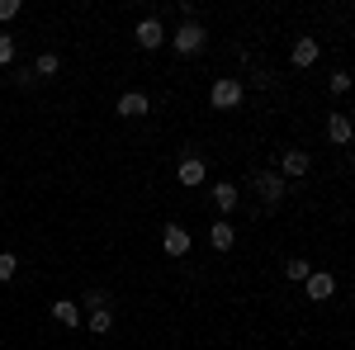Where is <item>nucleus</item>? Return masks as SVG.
I'll use <instances>...</instances> for the list:
<instances>
[{
  "label": "nucleus",
  "instance_id": "1",
  "mask_svg": "<svg viewBox=\"0 0 355 350\" xmlns=\"http://www.w3.org/2000/svg\"><path fill=\"white\" fill-rule=\"evenodd\" d=\"M242 81H237V76H218V81H214V90H209V105L214 109H237L242 105Z\"/></svg>",
  "mask_w": 355,
  "mask_h": 350
},
{
  "label": "nucleus",
  "instance_id": "2",
  "mask_svg": "<svg viewBox=\"0 0 355 350\" xmlns=\"http://www.w3.org/2000/svg\"><path fill=\"white\" fill-rule=\"evenodd\" d=\"M171 43H175V53H185V57L199 53V48H204V24H194V19H190V24H180Z\"/></svg>",
  "mask_w": 355,
  "mask_h": 350
},
{
  "label": "nucleus",
  "instance_id": "3",
  "mask_svg": "<svg viewBox=\"0 0 355 350\" xmlns=\"http://www.w3.org/2000/svg\"><path fill=\"white\" fill-rule=\"evenodd\" d=\"M308 152H299V147H289L284 152V161H279V180H299V175H308Z\"/></svg>",
  "mask_w": 355,
  "mask_h": 350
},
{
  "label": "nucleus",
  "instance_id": "4",
  "mask_svg": "<svg viewBox=\"0 0 355 350\" xmlns=\"http://www.w3.org/2000/svg\"><path fill=\"white\" fill-rule=\"evenodd\" d=\"M251 189H261V199H266V204H279V199H284V180H279V175H270V170L251 175Z\"/></svg>",
  "mask_w": 355,
  "mask_h": 350
},
{
  "label": "nucleus",
  "instance_id": "5",
  "mask_svg": "<svg viewBox=\"0 0 355 350\" xmlns=\"http://www.w3.org/2000/svg\"><path fill=\"white\" fill-rule=\"evenodd\" d=\"M303 284H308V298H313V303H322V298L336 294V279H331L327 270H313V274H308Z\"/></svg>",
  "mask_w": 355,
  "mask_h": 350
},
{
  "label": "nucleus",
  "instance_id": "6",
  "mask_svg": "<svg viewBox=\"0 0 355 350\" xmlns=\"http://www.w3.org/2000/svg\"><path fill=\"white\" fill-rule=\"evenodd\" d=\"M162 43H166L162 19H142V24H137V48H162Z\"/></svg>",
  "mask_w": 355,
  "mask_h": 350
},
{
  "label": "nucleus",
  "instance_id": "7",
  "mask_svg": "<svg viewBox=\"0 0 355 350\" xmlns=\"http://www.w3.org/2000/svg\"><path fill=\"white\" fill-rule=\"evenodd\" d=\"M162 246H166V256H185V251H190V232L171 222V227L162 232Z\"/></svg>",
  "mask_w": 355,
  "mask_h": 350
},
{
  "label": "nucleus",
  "instance_id": "8",
  "mask_svg": "<svg viewBox=\"0 0 355 350\" xmlns=\"http://www.w3.org/2000/svg\"><path fill=\"white\" fill-rule=\"evenodd\" d=\"M327 137L336 147H346V142H351V119H346V114H327Z\"/></svg>",
  "mask_w": 355,
  "mask_h": 350
},
{
  "label": "nucleus",
  "instance_id": "9",
  "mask_svg": "<svg viewBox=\"0 0 355 350\" xmlns=\"http://www.w3.org/2000/svg\"><path fill=\"white\" fill-rule=\"evenodd\" d=\"M175 180H180V185H204V161H199V157H185L180 170H175Z\"/></svg>",
  "mask_w": 355,
  "mask_h": 350
},
{
  "label": "nucleus",
  "instance_id": "10",
  "mask_svg": "<svg viewBox=\"0 0 355 350\" xmlns=\"http://www.w3.org/2000/svg\"><path fill=\"white\" fill-rule=\"evenodd\" d=\"M119 114H123V119H142V114H147V95H142V90H128V95L119 100Z\"/></svg>",
  "mask_w": 355,
  "mask_h": 350
},
{
  "label": "nucleus",
  "instance_id": "11",
  "mask_svg": "<svg viewBox=\"0 0 355 350\" xmlns=\"http://www.w3.org/2000/svg\"><path fill=\"white\" fill-rule=\"evenodd\" d=\"M289 57H294V67H313V62H318V38H299Z\"/></svg>",
  "mask_w": 355,
  "mask_h": 350
},
{
  "label": "nucleus",
  "instance_id": "12",
  "mask_svg": "<svg viewBox=\"0 0 355 350\" xmlns=\"http://www.w3.org/2000/svg\"><path fill=\"white\" fill-rule=\"evenodd\" d=\"M53 322H62V326H81V308L62 298V303H53Z\"/></svg>",
  "mask_w": 355,
  "mask_h": 350
},
{
  "label": "nucleus",
  "instance_id": "13",
  "mask_svg": "<svg viewBox=\"0 0 355 350\" xmlns=\"http://www.w3.org/2000/svg\"><path fill=\"white\" fill-rule=\"evenodd\" d=\"M209 237H214V251H227V246L237 242V232H232V222H214V227H209Z\"/></svg>",
  "mask_w": 355,
  "mask_h": 350
},
{
  "label": "nucleus",
  "instance_id": "14",
  "mask_svg": "<svg viewBox=\"0 0 355 350\" xmlns=\"http://www.w3.org/2000/svg\"><path fill=\"white\" fill-rule=\"evenodd\" d=\"M110 326H114V313L105 308V303H100V308H90V331H95V336H105Z\"/></svg>",
  "mask_w": 355,
  "mask_h": 350
},
{
  "label": "nucleus",
  "instance_id": "15",
  "mask_svg": "<svg viewBox=\"0 0 355 350\" xmlns=\"http://www.w3.org/2000/svg\"><path fill=\"white\" fill-rule=\"evenodd\" d=\"M214 204H218L223 213H232L237 209V185H214Z\"/></svg>",
  "mask_w": 355,
  "mask_h": 350
},
{
  "label": "nucleus",
  "instance_id": "16",
  "mask_svg": "<svg viewBox=\"0 0 355 350\" xmlns=\"http://www.w3.org/2000/svg\"><path fill=\"white\" fill-rule=\"evenodd\" d=\"M57 67H62V62H57V53H43L38 62H33V71H38V76H53Z\"/></svg>",
  "mask_w": 355,
  "mask_h": 350
},
{
  "label": "nucleus",
  "instance_id": "17",
  "mask_svg": "<svg viewBox=\"0 0 355 350\" xmlns=\"http://www.w3.org/2000/svg\"><path fill=\"white\" fill-rule=\"evenodd\" d=\"M284 274H289V279H308V274H313V265H308V261H289V265H284Z\"/></svg>",
  "mask_w": 355,
  "mask_h": 350
},
{
  "label": "nucleus",
  "instance_id": "18",
  "mask_svg": "<svg viewBox=\"0 0 355 350\" xmlns=\"http://www.w3.org/2000/svg\"><path fill=\"white\" fill-rule=\"evenodd\" d=\"M15 270H19V261L10 251H0V279H15Z\"/></svg>",
  "mask_w": 355,
  "mask_h": 350
},
{
  "label": "nucleus",
  "instance_id": "19",
  "mask_svg": "<svg viewBox=\"0 0 355 350\" xmlns=\"http://www.w3.org/2000/svg\"><path fill=\"white\" fill-rule=\"evenodd\" d=\"M5 62H15V38H10V33H0V67H5Z\"/></svg>",
  "mask_w": 355,
  "mask_h": 350
},
{
  "label": "nucleus",
  "instance_id": "20",
  "mask_svg": "<svg viewBox=\"0 0 355 350\" xmlns=\"http://www.w3.org/2000/svg\"><path fill=\"white\" fill-rule=\"evenodd\" d=\"M331 90H336V95H346V90H351V76H346V71H336V76H331Z\"/></svg>",
  "mask_w": 355,
  "mask_h": 350
},
{
  "label": "nucleus",
  "instance_id": "21",
  "mask_svg": "<svg viewBox=\"0 0 355 350\" xmlns=\"http://www.w3.org/2000/svg\"><path fill=\"white\" fill-rule=\"evenodd\" d=\"M19 15V0H0V19H15Z\"/></svg>",
  "mask_w": 355,
  "mask_h": 350
}]
</instances>
